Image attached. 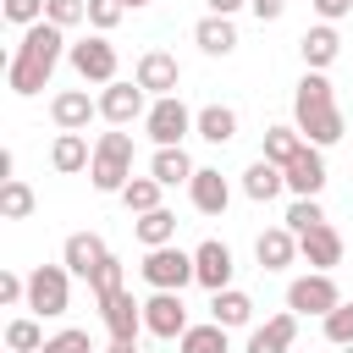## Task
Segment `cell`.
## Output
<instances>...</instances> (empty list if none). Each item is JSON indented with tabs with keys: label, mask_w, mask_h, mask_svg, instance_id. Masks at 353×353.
I'll use <instances>...</instances> for the list:
<instances>
[{
	"label": "cell",
	"mask_w": 353,
	"mask_h": 353,
	"mask_svg": "<svg viewBox=\"0 0 353 353\" xmlns=\"http://www.w3.org/2000/svg\"><path fill=\"white\" fill-rule=\"evenodd\" d=\"M193 154L182 149V143H165V149H154V160H149V176L154 182H165V188H176V182H193Z\"/></svg>",
	"instance_id": "cb8c5ba5"
},
{
	"label": "cell",
	"mask_w": 353,
	"mask_h": 353,
	"mask_svg": "<svg viewBox=\"0 0 353 353\" xmlns=\"http://www.w3.org/2000/svg\"><path fill=\"white\" fill-rule=\"evenodd\" d=\"M33 204H39V199H33V188H28L22 176H6V182H0V215H6V221H28Z\"/></svg>",
	"instance_id": "f546056e"
},
{
	"label": "cell",
	"mask_w": 353,
	"mask_h": 353,
	"mask_svg": "<svg viewBox=\"0 0 353 353\" xmlns=\"http://www.w3.org/2000/svg\"><path fill=\"white\" fill-rule=\"evenodd\" d=\"M292 127L309 143H320V149L342 143V105H336V88H331L325 72H303L298 77V88H292Z\"/></svg>",
	"instance_id": "7a4b0ae2"
},
{
	"label": "cell",
	"mask_w": 353,
	"mask_h": 353,
	"mask_svg": "<svg viewBox=\"0 0 353 353\" xmlns=\"http://www.w3.org/2000/svg\"><path fill=\"white\" fill-rule=\"evenodd\" d=\"M0 303H6V309L28 303V276H17V270H0Z\"/></svg>",
	"instance_id": "60d3db41"
},
{
	"label": "cell",
	"mask_w": 353,
	"mask_h": 353,
	"mask_svg": "<svg viewBox=\"0 0 353 353\" xmlns=\"http://www.w3.org/2000/svg\"><path fill=\"white\" fill-rule=\"evenodd\" d=\"M132 232H138V243H143V248H165V243H176V215L160 204V210L138 215V221H132Z\"/></svg>",
	"instance_id": "f1b7e54d"
},
{
	"label": "cell",
	"mask_w": 353,
	"mask_h": 353,
	"mask_svg": "<svg viewBox=\"0 0 353 353\" xmlns=\"http://www.w3.org/2000/svg\"><path fill=\"white\" fill-rule=\"evenodd\" d=\"M320 221H325L320 199H292V204H287V215H281V226H287V232H298V237H303V232H314Z\"/></svg>",
	"instance_id": "836d02e7"
},
{
	"label": "cell",
	"mask_w": 353,
	"mask_h": 353,
	"mask_svg": "<svg viewBox=\"0 0 353 353\" xmlns=\"http://www.w3.org/2000/svg\"><path fill=\"white\" fill-rule=\"evenodd\" d=\"M342 303V292H336V281H331V270H309V276H298L292 287H287V309L292 314H331Z\"/></svg>",
	"instance_id": "ba28073f"
},
{
	"label": "cell",
	"mask_w": 353,
	"mask_h": 353,
	"mask_svg": "<svg viewBox=\"0 0 353 353\" xmlns=\"http://www.w3.org/2000/svg\"><path fill=\"white\" fill-rule=\"evenodd\" d=\"M94 116H99V99H88V88H61V94L50 99V121H55L61 132H83Z\"/></svg>",
	"instance_id": "9a60e30c"
},
{
	"label": "cell",
	"mask_w": 353,
	"mask_h": 353,
	"mask_svg": "<svg viewBox=\"0 0 353 353\" xmlns=\"http://www.w3.org/2000/svg\"><path fill=\"white\" fill-rule=\"evenodd\" d=\"M50 165H55L61 176H77V171H88V165H94V149H88V138H83V132H55V143H50Z\"/></svg>",
	"instance_id": "603a6c76"
},
{
	"label": "cell",
	"mask_w": 353,
	"mask_h": 353,
	"mask_svg": "<svg viewBox=\"0 0 353 353\" xmlns=\"http://www.w3.org/2000/svg\"><path fill=\"white\" fill-rule=\"evenodd\" d=\"M176 353H232V342H226V325H221V320L188 325V331L176 336Z\"/></svg>",
	"instance_id": "83f0119b"
},
{
	"label": "cell",
	"mask_w": 353,
	"mask_h": 353,
	"mask_svg": "<svg viewBox=\"0 0 353 353\" xmlns=\"http://www.w3.org/2000/svg\"><path fill=\"white\" fill-rule=\"evenodd\" d=\"M39 353H94V342H88V331H77V325H66V331H55Z\"/></svg>",
	"instance_id": "f35d334b"
},
{
	"label": "cell",
	"mask_w": 353,
	"mask_h": 353,
	"mask_svg": "<svg viewBox=\"0 0 353 353\" xmlns=\"http://www.w3.org/2000/svg\"><path fill=\"white\" fill-rule=\"evenodd\" d=\"M66 61H72V72L83 77V83H116V44L105 39V33H88V39H77L72 50H66Z\"/></svg>",
	"instance_id": "52a82bcc"
},
{
	"label": "cell",
	"mask_w": 353,
	"mask_h": 353,
	"mask_svg": "<svg viewBox=\"0 0 353 353\" xmlns=\"http://www.w3.org/2000/svg\"><path fill=\"white\" fill-rule=\"evenodd\" d=\"M188 199H193L199 215H226V204H232V182H226L215 165H199L193 182H188Z\"/></svg>",
	"instance_id": "2e32d148"
},
{
	"label": "cell",
	"mask_w": 353,
	"mask_h": 353,
	"mask_svg": "<svg viewBox=\"0 0 353 353\" xmlns=\"http://www.w3.org/2000/svg\"><path fill=\"white\" fill-rule=\"evenodd\" d=\"M298 259H309V270H331V265H342V232H336L331 221H320L314 232L298 237Z\"/></svg>",
	"instance_id": "ac0fdd59"
},
{
	"label": "cell",
	"mask_w": 353,
	"mask_h": 353,
	"mask_svg": "<svg viewBox=\"0 0 353 353\" xmlns=\"http://www.w3.org/2000/svg\"><path fill=\"white\" fill-rule=\"evenodd\" d=\"M160 193H165V182H154V176H132V182L121 188V204H127L132 215H149V210H160Z\"/></svg>",
	"instance_id": "1f68e13d"
},
{
	"label": "cell",
	"mask_w": 353,
	"mask_h": 353,
	"mask_svg": "<svg viewBox=\"0 0 353 353\" xmlns=\"http://www.w3.org/2000/svg\"><path fill=\"white\" fill-rule=\"evenodd\" d=\"M105 254H110V248H105V237H99V232H72V237H66V248H61V265H66L72 276H83V281H88V276L105 265Z\"/></svg>",
	"instance_id": "d6986e66"
},
{
	"label": "cell",
	"mask_w": 353,
	"mask_h": 353,
	"mask_svg": "<svg viewBox=\"0 0 353 353\" xmlns=\"http://www.w3.org/2000/svg\"><path fill=\"white\" fill-rule=\"evenodd\" d=\"M193 44H199L204 55H232V50H237V22L210 11V17H199V22H193Z\"/></svg>",
	"instance_id": "7402d4cb"
},
{
	"label": "cell",
	"mask_w": 353,
	"mask_h": 353,
	"mask_svg": "<svg viewBox=\"0 0 353 353\" xmlns=\"http://www.w3.org/2000/svg\"><path fill=\"white\" fill-rule=\"evenodd\" d=\"M6 353H11V347H6Z\"/></svg>",
	"instance_id": "7dc6e473"
},
{
	"label": "cell",
	"mask_w": 353,
	"mask_h": 353,
	"mask_svg": "<svg viewBox=\"0 0 353 353\" xmlns=\"http://www.w3.org/2000/svg\"><path fill=\"white\" fill-rule=\"evenodd\" d=\"M22 309H33L39 320L66 314L72 309V270L66 265H33L28 270V303Z\"/></svg>",
	"instance_id": "277c9868"
},
{
	"label": "cell",
	"mask_w": 353,
	"mask_h": 353,
	"mask_svg": "<svg viewBox=\"0 0 353 353\" xmlns=\"http://www.w3.org/2000/svg\"><path fill=\"white\" fill-rule=\"evenodd\" d=\"M298 55H303V66L309 72H325L336 55H342V39H336V22H314L303 39H298Z\"/></svg>",
	"instance_id": "ffe728a7"
},
{
	"label": "cell",
	"mask_w": 353,
	"mask_h": 353,
	"mask_svg": "<svg viewBox=\"0 0 353 353\" xmlns=\"http://www.w3.org/2000/svg\"><path fill=\"white\" fill-rule=\"evenodd\" d=\"M121 17H127V0H88V28L94 33H110Z\"/></svg>",
	"instance_id": "74e56055"
},
{
	"label": "cell",
	"mask_w": 353,
	"mask_h": 353,
	"mask_svg": "<svg viewBox=\"0 0 353 353\" xmlns=\"http://www.w3.org/2000/svg\"><path fill=\"white\" fill-rule=\"evenodd\" d=\"M88 182L99 193H121L132 182V138L116 127V132H99L94 143V165H88Z\"/></svg>",
	"instance_id": "3957f363"
},
{
	"label": "cell",
	"mask_w": 353,
	"mask_h": 353,
	"mask_svg": "<svg viewBox=\"0 0 353 353\" xmlns=\"http://www.w3.org/2000/svg\"><path fill=\"white\" fill-rule=\"evenodd\" d=\"M320 325H325V342H336V347H347V353H353V303H336Z\"/></svg>",
	"instance_id": "d590c367"
},
{
	"label": "cell",
	"mask_w": 353,
	"mask_h": 353,
	"mask_svg": "<svg viewBox=\"0 0 353 353\" xmlns=\"http://www.w3.org/2000/svg\"><path fill=\"white\" fill-rule=\"evenodd\" d=\"M210 320H221L226 331H237V325L254 320V298L237 292V287H221V292H210Z\"/></svg>",
	"instance_id": "484cf974"
},
{
	"label": "cell",
	"mask_w": 353,
	"mask_h": 353,
	"mask_svg": "<svg viewBox=\"0 0 353 353\" xmlns=\"http://www.w3.org/2000/svg\"><path fill=\"white\" fill-rule=\"evenodd\" d=\"M254 259H259V270H287L298 259V232H287V226L259 232L254 237Z\"/></svg>",
	"instance_id": "44dd1931"
},
{
	"label": "cell",
	"mask_w": 353,
	"mask_h": 353,
	"mask_svg": "<svg viewBox=\"0 0 353 353\" xmlns=\"http://www.w3.org/2000/svg\"><path fill=\"white\" fill-rule=\"evenodd\" d=\"M105 353H138V342H110Z\"/></svg>",
	"instance_id": "f6af8a7d"
},
{
	"label": "cell",
	"mask_w": 353,
	"mask_h": 353,
	"mask_svg": "<svg viewBox=\"0 0 353 353\" xmlns=\"http://www.w3.org/2000/svg\"><path fill=\"white\" fill-rule=\"evenodd\" d=\"M281 171H287L292 199H320V188H325V154H320V143H303Z\"/></svg>",
	"instance_id": "7c38bea8"
},
{
	"label": "cell",
	"mask_w": 353,
	"mask_h": 353,
	"mask_svg": "<svg viewBox=\"0 0 353 353\" xmlns=\"http://www.w3.org/2000/svg\"><path fill=\"white\" fill-rule=\"evenodd\" d=\"M0 11H6L11 28H33V22H44V0H6Z\"/></svg>",
	"instance_id": "ab89813d"
},
{
	"label": "cell",
	"mask_w": 353,
	"mask_h": 353,
	"mask_svg": "<svg viewBox=\"0 0 353 353\" xmlns=\"http://www.w3.org/2000/svg\"><path fill=\"white\" fill-rule=\"evenodd\" d=\"M281 188H287V171H281L276 160H265V154H259V160H254V165L243 171V193H248L254 204H270V199H276Z\"/></svg>",
	"instance_id": "d4e9b609"
},
{
	"label": "cell",
	"mask_w": 353,
	"mask_h": 353,
	"mask_svg": "<svg viewBox=\"0 0 353 353\" xmlns=\"http://www.w3.org/2000/svg\"><path fill=\"white\" fill-rule=\"evenodd\" d=\"M132 77L160 99V94H176L182 66H176V55H171V50H143V55H138V66H132Z\"/></svg>",
	"instance_id": "5bb4252c"
},
{
	"label": "cell",
	"mask_w": 353,
	"mask_h": 353,
	"mask_svg": "<svg viewBox=\"0 0 353 353\" xmlns=\"http://www.w3.org/2000/svg\"><path fill=\"white\" fill-rule=\"evenodd\" d=\"M50 336H44V325H39V314H17L11 325H6V347L11 353H39Z\"/></svg>",
	"instance_id": "4dcf8cb0"
},
{
	"label": "cell",
	"mask_w": 353,
	"mask_h": 353,
	"mask_svg": "<svg viewBox=\"0 0 353 353\" xmlns=\"http://www.w3.org/2000/svg\"><path fill=\"white\" fill-rule=\"evenodd\" d=\"M99 116L110 121V127H127V121H143L149 116V88L132 77V83H105V94H99Z\"/></svg>",
	"instance_id": "9c48e42d"
},
{
	"label": "cell",
	"mask_w": 353,
	"mask_h": 353,
	"mask_svg": "<svg viewBox=\"0 0 353 353\" xmlns=\"http://www.w3.org/2000/svg\"><path fill=\"white\" fill-rule=\"evenodd\" d=\"M143 331L176 342V336L188 331V303H182V292H149V298H143Z\"/></svg>",
	"instance_id": "30bf717a"
},
{
	"label": "cell",
	"mask_w": 353,
	"mask_h": 353,
	"mask_svg": "<svg viewBox=\"0 0 353 353\" xmlns=\"http://www.w3.org/2000/svg\"><path fill=\"white\" fill-rule=\"evenodd\" d=\"M72 44H66V28H55V22H33V28H22V39H17V50H11V61H6V83H11V94H39L50 77H55V66H61V55H66Z\"/></svg>",
	"instance_id": "6da1fadb"
},
{
	"label": "cell",
	"mask_w": 353,
	"mask_h": 353,
	"mask_svg": "<svg viewBox=\"0 0 353 353\" xmlns=\"http://www.w3.org/2000/svg\"><path fill=\"white\" fill-rule=\"evenodd\" d=\"M298 320H303V314H292V309L270 314L265 325L248 331V347H243V353H287V347L298 342Z\"/></svg>",
	"instance_id": "e0dca14e"
},
{
	"label": "cell",
	"mask_w": 353,
	"mask_h": 353,
	"mask_svg": "<svg viewBox=\"0 0 353 353\" xmlns=\"http://www.w3.org/2000/svg\"><path fill=\"white\" fill-rule=\"evenodd\" d=\"M127 6H154V0H127Z\"/></svg>",
	"instance_id": "bcb514c9"
},
{
	"label": "cell",
	"mask_w": 353,
	"mask_h": 353,
	"mask_svg": "<svg viewBox=\"0 0 353 353\" xmlns=\"http://www.w3.org/2000/svg\"><path fill=\"white\" fill-rule=\"evenodd\" d=\"M44 22L77 28V22H88V0H44Z\"/></svg>",
	"instance_id": "8d00e7d4"
},
{
	"label": "cell",
	"mask_w": 353,
	"mask_h": 353,
	"mask_svg": "<svg viewBox=\"0 0 353 353\" xmlns=\"http://www.w3.org/2000/svg\"><path fill=\"white\" fill-rule=\"evenodd\" d=\"M347 11H353V0H314V17L320 22H342Z\"/></svg>",
	"instance_id": "b9f144b4"
},
{
	"label": "cell",
	"mask_w": 353,
	"mask_h": 353,
	"mask_svg": "<svg viewBox=\"0 0 353 353\" xmlns=\"http://www.w3.org/2000/svg\"><path fill=\"white\" fill-rule=\"evenodd\" d=\"M88 292H94V303H105L110 292H121V259L116 254H105V265L88 276Z\"/></svg>",
	"instance_id": "e575fe53"
},
{
	"label": "cell",
	"mask_w": 353,
	"mask_h": 353,
	"mask_svg": "<svg viewBox=\"0 0 353 353\" xmlns=\"http://www.w3.org/2000/svg\"><path fill=\"white\" fill-rule=\"evenodd\" d=\"M232 248L221 243V237H204L199 248H193V281L204 287V292H221V287H232Z\"/></svg>",
	"instance_id": "8fae6325"
},
{
	"label": "cell",
	"mask_w": 353,
	"mask_h": 353,
	"mask_svg": "<svg viewBox=\"0 0 353 353\" xmlns=\"http://www.w3.org/2000/svg\"><path fill=\"white\" fill-rule=\"evenodd\" d=\"M303 143H309V138H303L298 127H265V160H276V165H287Z\"/></svg>",
	"instance_id": "d6a6232c"
},
{
	"label": "cell",
	"mask_w": 353,
	"mask_h": 353,
	"mask_svg": "<svg viewBox=\"0 0 353 353\" xmlns=\"http://www.w3.org/2000/svg\"><path fill=\"white\" fill-rule=\"evenodd\" d=\"M204 6H210V11H215V17H237V11H243V6H248V0H204Z\"/></svg>",
	"instance_id": "ee69618b"
},
{
	"label": "cell",
	"mask_w": 353,
	"mask_h": 353,
	"mask_svg": "<svg viewBox=\"0 0 353 353\" xmlns=\"http://www.w3.org/2000/svg\"><path fill=\"white\" fill-rule=\"evenodd\" d=\"M248 11H254L259 22H276V17L287 11V0H248Z\"/></svg>",
	"instance_id": "7bdbcfd3"
},
{
	"label": "cell",
	"mask_w": 353,
	"mask_h": 353,
	"mask_svg": "<svg viewBox=\"0 0 353 353\" xmlns=\"http://www.w3.org/2000/svg\"><path fill=\"white\" fill-rule=\"evenodd\" d=\"M193 121H199V110H188L176 94H160V99H149L143 132L154 138V149H165V143H182V138L193 132Z\"/></svg>",
	"instance_id": "5b68a950"
},
{
	"label": "cell",
	"mask_w": 353,
	"mask_h": 353,
	"mask_svg": "<svg viewBox=\"0 0 353 353\" xmlns=\"http://www.w3.org/2000/svg\"><path fill=\"white\" fill-rule=\"evenodd\" d=\"M193 132H199L204 143H232V138H237V110H232V105H204L199 121H193Z\"/></svg>",
	"instance_id": "4316f807"
},
{
	"label": "cell",
	"mask_w": 353,
	"mask_h": 353,
	"mask_svg": "<svg viewBox=\"0 0 353 353\" xmlns=\"http://www.w3.org/2000/svg\"><path fill=\"white\" fill-rule=\"evenodd\" d=\"M138 270H143V281H149L154 292H182V287L193 281V254H182L176 243H165V248H149Z\"/></svg>",
	"instance_id": "8992f818"
},
{
	"label": "cell",
	"mask_w": 353,
	"mask_h": 353,
	"mask_svg": "<svg viewBox=\"0 0 353 353\" xmlns=\"http://www.w3.org/2000/svg\"><path fill=\"white\" fill-rule=\"evenodd\" d=\"M99 314H105V331H110V342H138V331H143V303L121 287V292H110L105 303H99Z\"/></svg>",
	"instance_id": "4fadbf2b"
}]
</instances>
